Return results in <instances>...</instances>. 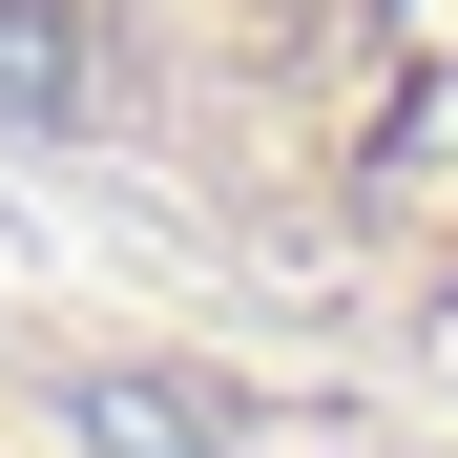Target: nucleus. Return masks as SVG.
Listing matches in <instances>:
<instances>
[{"label": "nucleus", "instance_id": "1", "mask_svg": "<svg viewBox=\"0 0 458 458\" xmlns=\"http://www.w3.org/2000/svg\"><path fill=\"white\" fill-rule=\"evenodd\" d=\"M105 125L229 271L458 375V0H105Z\"/></svg>", "mask_w": 458, "mask_h": 458}]
</instances>
